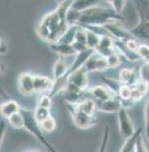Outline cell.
<instances>
[{
  "label": "cell",
  "mask_w": 149,
  "mask_h": 152,
  "mask_svg": "<svg viewBox=\"0 0 149 152\" xmlns=\"http://www.w3.org/2000/svg\"><path fill=\"white\" fill-rule=\"evenodd\" d=\"M6 52H7V45H6V43H4V45L0 48V54H5Z\"/></svg>",
  "instance_id": "7bdbcfd3"
},
{
  "label": "cell",
  "mask_w": 149,
  "mask_h": 152,
  "mask_svg": "<svg viewBox=\"0 0 149 152\" xmlns=\"http://www.w3.org/2000/svg\"><path fill=\"white\" fill-rule=\"evenodd\" d=\"M85 72L88 74L89 72H103L107 71L109 66H108L107 58L103 57L101 55H99L95 52L89 57V59L86 62L85 66L82 67Z\"/></svg>",
  "instance_id": "5b68a950"
},
{
  "label": "cell",
  "mask_w": 149,
  "mask_h": 152,
  "mask_svg": "<svg viewBox=\"0 0 149 152\" xmlns=\"http://www.w3.org/2000/svg\"><path fill=\"white\" fill-rule=\"evenodd\" d=\"M21 110V106L14 100L5 101L2 104L0 105V115L4 119H8L12 114L19 113Z\"/></svg>",
  "instance_id": "4fadbf2b"
},
{
  "label": "cell",
  "mask_w": 149,
  "mask_h": 152,
  "mask_svg": "<svg viewBox=\"0 0 149 152\" xmlns=\"http://www.w3.org/2000/svg\"><path fill=\"white\" fill-rule=\"evenodd\" d=\"M109 6V5H108ZM124 21V17L111 9V7L100 6V4L80 15L77 26H105L111 23Z\"/></svg>",
  "instance_id": "6da1fadb"
},
{
  "label": "cell",
  "mask_w": 149,
  "mask_h": 152,
  "mask_svg": "<svg viewBox=\"0 0 149 152\" xmlns=\"http://www.w3.org/2000/svg\"><path fill=\"white\" fill-rule=\"evenodd\" d=\"M28 152H39V151H37V150H33V151H28Z\"/></svg>",
  "instance_id": "bcb514c9"
},
{
  "label": "cell",
  "mask_w": 149,
  "mask_h": 152,
  "mask_svg": "<svg viewBox=\"0 0 149 152\" xmlns=\"http://www.w3.org/2000/svg\"><path fill=\"white\" fill-rule=\"evenodd\" d=\"M149 130V99L145 105V131Z\"/></svg>",
  "instance_id": "f35d334b"
},
{
  "label": "cell",
  "mask_w": 149,
  "mask_h": 152,
  "mask_svg": "<svg viewBox=\"0 0 149 152\" xmlns=\"http://www.w3.org/2000/svg\"><path fill=\"white\" fill-rule=\"evenodd\" d=\"M99 43H100V36H98L97 34L93 33V31L87 30V47L95 50L98 47Z\"/></svg>",
  "instance_id": "484cf974"
},
{
  "label": "cell",
  "mask_w": 149,
  "mask_h": 152,
  "mask_svg": "<svg viewBox=\"0 0 149 152\" xmlns=\"http://www.w3.org/2000/svg\"><path fill=\"white\" fill-rule=\"evenodd\" d=\"M67 109L70 111L71 116H72V121H74V125L79 129H89L96 125L98 120L96 119L95 115H89L84 112H81L77 109L76 104H70L67 103Z\"/></svg>",
  "instance_id": "3957f363"
},
{
  "label": "cell",
  "mask_w": 149,
  "mask_h": 152,
  "mask_svg": "<svg viewBox=\"0 0 149 152\" xmlns=\"http://www.w3.org/2000/svg\"><path fill=\"white\" fill-rule=\"evenodd\" d=\"M0 94H1V95H2V96H4V97H5L6 101H9V100H10V99H9V96H8V94H7V93H6L5 91H4V88H2L1 86H0Z\"/></svg>",
  "instance_id": "b9f144b4"
},
{
  "label": "cell",
  "mask_w": 149,
  "mask_h": 152,
  "mask_svg": "<svg viewBox=\"0 0 149 152\" xmlns=\"http://www.w3.org/2000/svg\"><path fill=\"white\" fill-rule=\"evenodd\" d=\"M7 122H8V124H10V125L14 129H23L25 128L23 116L20 112H19V113H16V114H12L10 118L7 119Z\"/></svg>",
  "instance_id": "7402d4cb"
},
{
  "label": "cell",
  "mask_w": 149,
  "mask_h": 152,
  "mask_svg": "<svg viewBox=\"0 0 149 152\" xmlns=\"http://www.w3.org/2000/svg\"><path fill=\"white\" fill-rule=\"evenodd\" d=\"M78 26H70L67 29V31L64 34V36L60 38V40L58 42L59 44H66V45H72L74 43V38H76V33H77Z\"/></svg>",
  "instance_id": "44dd1931"
},
{
  "label": "cell",
  "mask_w": 149,
  "mask_h": 152,
  "mask_svg": "<svg viewBox=\"0 0 149 152\" xmlns=\"http://www.w3.org/2000/svg\"><path fill=\"white\" fill-rule=\"evenodd\" d=\"M4 43H5V42H2V40H1V39H0V48H1V46H2V45H4Z\"/></svg>",
  "instance_id": "f6af8a7d"
},
{
  "label": "cell",
  "mask_w": 149,
  "mask_h": 152,
  "mask_svg": "<svg viewBox=\"0 0 149 152\" xmlns=\"http://www.w3.org/2000/svg\"><path fill=\"white\" fill-rule=\"evenodd\" d=\"M138 73H139V80L144 81L145 83L148 84V86H149V64L144 63V64L140 66Z\"/></svg>",
  "instance_id": "1f68e13d"
},
{
  "label": "cell",
  "mask_w": 149,
  "mask_h": 152,
  "mask_svg": "<svg viewBox=\"0 0 149 152\" xmlns=\"http://www.w3.org/2000/svg\"><path fill=\"white\" fill-rule=\"evenodd\" d=\"M134 90H136L137 92H139L140 94L142 95V96H145V95L147 94V92H148V88L149 86L148 84H146L144 81H141V80H138V81L136 82L134 85L131 86Z\"/></svg>",
  "instance_id": "d590c367"
},
{
  "label": "cell",
  "mask_w": 149,
  "mask_h": 152,
  "mask_svg": "<svg viewBox=\"0 0 149 152\" xmlns=\"http://www.w3.org/2000/svg\"><path fill=\"white\" fill-rule=\"evenodd\" d=\"M40 129L42 130V132H52L56 129V121H55V119L52 116H50V118H48L45 121H42L41 123H40Z\"/></svg>",
  "instance_id": "83f0119b"
},
{
  "label": "cell",
  "mask_w": 149,
  "mask_h": 152,
  "mask_svg": "<svg viewBox=\"0 0 149 152\" xmlns=\"http://www.w3.org/2000/svg\"><path fill=\"white\" fill-rule=\"evenodd\" d=\"M136 54L138 55L140 59H142L145 63L149 64V46L146 44H140Z\"/></svg>",
  "instance_id": "f1b7e54d"
},
{
  "label": "cell",
  "mask_w": 149,
  "mask_h": 152,
  "mask_svg": "<svg viewBox=\"0 0 149 152\" xmlns=\"http://www.w3.org/2000/svg\"><path fill=\"white\" fill-rule=\"evenodd\" d=\"M139 80V73L131 68H124L119 73V81L122 85L132 86Z\"/></svg>",
  "instance_id": "7c38bea8"
},
{
  "label": "cell",
  "mask_w": 149,
  "mask_h": 152,
  "mask_svg": "<svg viewBox=\"0 0 149 152\" xmlns=\"http://www.w3.org/2000/svg\"><path fill=\"white\" fill-rule=\"evenodd\" d=\"M103 28L108 31V34L110 35V37L114 38V40H118V42H122L126 43L127 40L132 39L131 34L129 33V30L125 29L122 26H120L119 23H111V24H107L103 26Z\"/></svg>",
  "instance_id": "8992f818"
},
{
  "label": "cell",
  "mask_w": 149,
  "mask_h": 152,
  "mask_svg": "<svg viewBox=\"0 0 149 152\" xmlns=\"http://www.w3.org/2000/svg\"><path fill=\"white\" fill-rule=\"evenodd\" d=\"M4 69H5L4 65H2V64H0V73H1V72H4Z\"/></svg>",
  "instance_id": "ee69618b"
},
{
  "label": "cell",
  "mask_w": 149,
  "mask_h": 152,
  "mask_svg": "<svg viewBox=\"0 0 149 152\" xmlns=\"http://www.w3.org/2000/svg\"><path fill=\"white\" fill-rule=\"evenodd\" d=\"M109 137H110V128L109 125H106L103 129V139H101V142H100V147L98 152H106L107 151L108 142H109Z\"/></svg>",
  "instance_id": "4316f807"
},
{
  "label": "cell",
  "mask_w": 149,
  "mask_h": 152,
  "mask_svg": "<svg viewBox=\"0 0 149 152\" xmlns=\"http://www.w3.org/2000/svg\"><path fill=\"white\" fill-rule=\"evenodd\" d=\"M121 107H122V105H121V102L118 99V96L115 99H111V100L105 101V102H96L97 111L105 112V113H118V111Z\"/></svg>",
  "instance_id": "9c48e42d"
},
{
  "label": "cell",
  "mask_w": 149,
  "mask_h": 152,
  "mask_svg": "<svg viewBox=\"0 0 149 152\" xmlns=\"http://www.w3.org/2000/svg\"><path fill=\"white\" fill-rule=\"evenodd\" d=\"M6 131H7V122H6L5 119L0 120V147H1V143H2Z\"/></svg>",
  "instance_id": "ab89813d"
},
{
  "label": "cell",
  "mask_w": 149,
  "mask_h": 152,
  "mask_svg": "<svg viewBox=\"0 0 149 152\" xmlns=\"http://www.w3.org/2000/svg\"><path fill=\"white\" fill-rule=\"evenodd\" d=\"M33 116L38 123L40 124L42 121L47 120L48 118H50V110L45 109V107H40V106H36V109L33 111Z\"/></svg>",
  "instance_id": "cb8c5ba5"
},
{
  "label": "cell",
  "mask_w": 149,
  "mask_h": 152,
  "mask_svg": "<svg viewBox=\"0 0 149 152\" xmlns=\"http://www.w3.org/2000/svg\"><path fill=\"white\" fill-rule=\"evenodd\" d=\"M52 105V101L51 97L48 94H41L39 97H38L37 101V106H40V107H45V109L50 110Z\"/></svg>",
  "instance_id": "f546056e"
},
{
  "label": "cell",
  "mask_w": 149,
  "mask_h": 152,
  "mask_svg": "<svg viewBox=\"0 0 149 152\" xmlns=\"http://www.w3.org/2000/svg\"><path fill=\"white\" fill-rule=\"evenodd\" d=\"M97 48H105V49H115L114 46V38L110 36H103L100 37V43ZM96 50V49H95Z\"/></svg>",
  "instance_id": "4dcf8cb0"
},
{
  "label": "cell",
  "mask_w": 149,
  "mask_h": 152,
  "mask_svg": "<svg viewBox=\"0 0 149 152\" xmlns=\"http://www.w3.org/2000/svg\"><path fill=\"white\" fill-rule=\"evenodd\" d=\"M68 83H72V84L78 86V87H80L81 90H86V87L88 85V76H87V73L85 72L84 68L74 72V74H71L68 77Z\"/></svg>",
  "instance_id": "5bb4252c"
},
{
  "label": "cell",
  "mask_w": 149,
  "mask_h": 152,
  "mask_svg": "<svg viewBox=\"0 0 149 152\" xmlns=\"http://www.w3.org/2000/svg\"><path fill=\"white\" fill-rule=\"evenodd\" d=\"M33 84H35V92L38 93H50L54 85V80H50L49 77L42 75H35L33 78Z\"/></svg>",
  "instance_id": "30bf717a"
},
{
  "label": "cell",
  "mask_w": 149,
  "mask_h": 152,
  "mask_svg": "<svg viewBox=\"0 0 149 152\" xmlns=\"http://www.w3.org/2000/svg\"><path fill=\"white\" fill-rule=\"evenodd\" d=\"M120 100L122 101H128L130 100L131 96V87L127 85H121V87L119 88V92H118V95H117ZM131 101V100H130Z\"/></svg>",
  "instance_id": "836d02e7"
},
{
  "label": "cell",
  "mask_w": 149,
  "mask_h": 152,
  "mask_svg": "<svg viewBox=\"0 0 149 152\" xmlns=\"http://www.w3.org/2000/svg\"><path fill=\"white\" fill-rule=\"evenodd\" d=\"M74 42L87 45V30H86L85 28H82V27L78 26L77 33H76V38H74Z\"/></svg>",
  "instance_id": "e575fe53"
},
{
  "label": "cell",
  "mask_w": 149,
  "mask_h": 152,
  "mask_svg": "<svg viewBox=\"0 0 149 152\" xmlns=\"http://www.w3.org/2000/svg\"><path fill=\"white\" fill-rule=\"evenodd\" d=\"M72 48L74 49L76 54H79V53H82V52H85V50H87V49H88L87 45L81 44V43H77V42H74V43L72 44Z\"/></svg>",
  "instance_id": "60d3db41"
},
{
  "label": "cell",
  "mask_w": 149,
  "mask_h": 152,
  "mask_svg": "<svg viewBox=\"0 0 149 152\" xmlns=\"http://www.w3.org/2000/svg\"><path fill=\"white\" fill-rule=\"evenodd\" d=\"M20 113L22 114L23 121H25V129L27 131H29L33 137H36L38 141L41 143L42 145L46 148L49 152H59L56 148L52 145L51 142H49L47 140L46 137H45L42 130L40 129V124L38 123L37 121H36V119H35V116H33V111L21 107Z\"/></svg>",
  "instance_id": "7a4b0ae2"
},
{
  "label": "cell",
  "mask_w": 149,
  "mask_h": 152,
  "mask_svg": "<svg viewBox=\"0 0 149 152\" xmlns=\"http://www.w3.org/2000/svg\"><path fill=\"white\" fill-rule=\"evenodd\" d=\"M69 64L66 62L64 58H59L55 64H54V81L58 80L62 76H65L69 68Z\"/></svg>",
  "instance_id": "d6986e66"
},
{
  "label": "cell",
  "mask_w": 149,
  "mask_h": 152,
  "mask_svg": "<svg viewBox=\"0 0 149 152\" xmlns=\"http://www.w3.org/2000/svg\"><path fill=\"white\" fill-rule=\"evenodd\" d=\"M117 118H118V126H119L121 137L125 140L132 137V134L135 133V126L128 114L127 109L121 107L117 113Z\"/></svg>",
  "instance_id": "277c9868"
},
{
  "label": "cell",
  "mask_w": 149,
  "mask_h": 152,
  "mask_svg": "<svg viewBox=\"0 0 149 152\" xmlns=\"http://www.w3.org/2000/svg\"><path fill=\"white\" fill-rule=\"evenodd\" d=\"M50 49H51L54 53H56L58 55H60L62 57H68L71 56V55H74L76 52L72 48V45H66V44H59V43H55V44H50Z\"/></svg>",
  "instance_id": "2e32d148"
},
{
  "label": "cell",
  "mask_w": 149,
  "mask_h": 152,
  "mask_svg": "<svg viewBox=\"0 0 149 152\" xmlns=\"http://www.w3.org/2000/svg\"><path fill=\"white\" fill-rule=\"evenodd\" d=\"M107 4L110 7H111V9L117 12L118 15H120V12L122 11V9L125 8V6H126L127 1H122V0H114V1H107Z\"/></svg>",
  "instance_id": "d6a6232c"
},
{
  "label": "cell",
  "mask_w": 149,
  "mask_h": 152,
  "mask_svg": "<svg viewBox=\"0 0 149 152\" xmlns=\"http://www.w3.org/2000/svg\"><path fill=\"white\" fill-rule=\"evenodd\" d=\"M120 61H121L120 55L116 52L114 53L112 55H110L109 57H107V63L109 68H115V67H117L120 64Z\"/></svg>",
  "instance_id": "8d00e7d4"
},
{
  "label": "cell",
  "mask_w": 149,
  "mask_h": 152,
  "mask_svg": "<svg viewBox=\"0 0 149 152\" xmlns=\"http://www.w3.org/2000/svg\"><path fill=\"white\" fill-rule=\"evenodd\" d=\"M101 78H103V83H105V85L107 86L108 88H110V90H111L116 95H118L119 88H120L121 85H122V84L120 83V81H119V80L109 78V77H106V76H103Z\"/></svg>",
  "instance_id": "d4e9b609"
},
{
  "label": "cell",
  "mask_w": 149,
  "mask_h": 152,
  "mask_svg": "<svg viewBox=\"0 0 149 152\" xmlns=\"http://www.w3.org/2000/svg\"><path fill=\"white\" fill-rule=\"evenodd\" d=\"M99 4L100 1H96V0H76V1H72L71 8L77 10L78 12H84Z\"/></svg>",
  "instance_id": "e0dca14e"
},
{
  "label": "cell",
  "mask_w": 149,
  "mask_h": 152,
  "mask_svg": "<svg viewBox=\"0 0 149 152\" xmlns=\"http://www.w3.org/2000/svg\"><path fill=\"white\" fill-rule=\"evenodd\" d=\"M80 15L81 12H78L77 10L72 9L71 7L69 8V10L67 11V15H66V23L68 26H77L78 25V21H79Z\"/></svg>",
  "instance_id": "603a6c76"
},
{
  "label": "cell",
  "mask_w": 149,
  "mask_h": 152,
  "mask_svg": "<svg viewBox=\"0 0 149 152\" xmlns=\"http://www.w3.org/2000/svg\"><path fill=\"white\" fill-rule=\"evenodd\" d=\"M35 75L30 73H21L18 77V88L20 93L23 95H33L35 92V84H33Z\"/></svg>",
  "instance_id": "52a82bcc"
},
{
  "label": "cell",
  "mask_w": 149,
  "mask_h": 152,
  "mask_svg": "<svg viewBox=\"0 0 149 152\" xmlns=\"http://www.w3.org/2000/svg\"><path fill=\"white\" fill-rule=\"evenodd\" d=\"M77 106V109L81 111V112H84L86 114H89V115H93L95 112L97 111L96 109V102L91 99H86L84 100L82 102H80L79 104L76 105Z\"/></svg>",
  "instance_id": "ffe728a7"
},
{
  "label": "cell",
  "mask_w": 149,
  "mask_h": 152,
  "mask_svg": "<svg viewBox=\"0 0 149 152\" xmlns=\"http://www.w3.org/2000/svg\"><path fill=\"white\" fill-rule=\"evenodd\" d=\"M135 9L137 11V15L139 17V20H144L149 23V1L140 0V1H134Z\"/></svg>",
  "instance_id": "9a60e30c"
},
{
  "label": "cell",
  "mask_w": 149,
  "mask_h": 152,
  "mask_svg": "<svg viewBox=\"0 0 149 152\" xmlns=\"http://www.w3.org/2000/svg\"><path fill=\"white\" fill-rule=\"evenodd\" d=\"M135 152H149L148 149H147V145L144 141V138H142V133L138 137L137 141H136Z\"/></svg>",
  "instance_id": "74e56055"
},
{
  "label": "cell",
  "mask_w": 149,
  "mask_h": 152,
  "mask_svg": "<svg viewBox=\"0 0 149 152\" xmlns=\"http://www.w3.org/2000/svg\"><path fill=\"white\" fill-rule=\"evenodd\" d=\"M93 97L96 99V102H105L117 97V95L106 85H98L91 87L88 92Z\"/></svg>",
  "instance_id": "ba28073f"
},
{
  "label": "cell",
  "mask_w": 149,
  "mask_h": 152,
  "mask_svg": "<svg viewBox=\"0 0 149 152\" xmlns=\"http://www.w3.org/2000/svg\"><path fill=\"white\" fill-rule=\"evenodd\" d=\"M142 132V128L137 129L135 131V133L132 134V137H130L129 139L125 140L124 145L121 147L120 152H135V147H136V141Z\"/></svg>",
  "instance_id": "ac0fdd59"
},
{
  "label": "cell",
  "mask_w": 149,
  "mask_h": 152,
  "mask_svg": "<svg viewBox=\"0 0 149 152\" xmlns=\"http://www.w3.org/2000/svg\"><path fill=\"white\" fill-rule=\"evenodd\" d=\"M129 33L134 38L138 39H144V40H149V23L139 20V23L134 26L132 28L128 29Z\"/></svg>",
  "instance_id": "8fae6325"
}]
</instances>
